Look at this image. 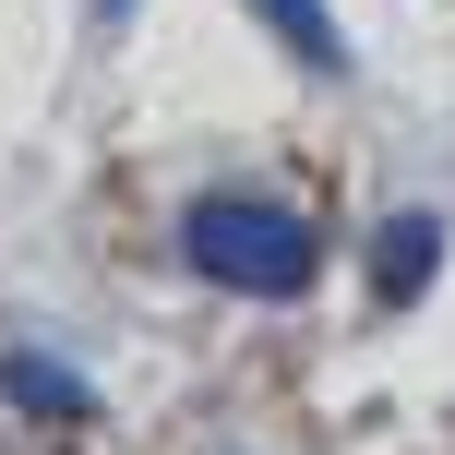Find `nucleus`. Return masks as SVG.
Wrapping results in <instances>:
<instances>
[{
    "label": "nucleus",
    "instance_id": "4",
    "mask_svg": "<svg viewBox=\"0 0 455 455\" xmlns=\"http://www.w3.org/2000/svg\"><path fill=\"white\" fill-rule=\"evenodd\" d=\"M12 395H24V408H48V419H72V408H84V384H72V371H48L36 347L12 360Z\"/></svg>",
    "mask_w": 455,
    "mask_h": 455
},
{
    "label": "nucleus",
    "instance_id": "3",
    "mask_svg": "<svg viewBox=\"0 0 455 455\" xmlns=\"http://www.w3.org/2000/svg\"><path fill=\"white\" fill-rule=\"evenodd\" d=\"M251 12L275 24V48H288V60H312V72H336V60H347V36L323 24V0H251Z\"/></svg>",
    "mask_w": 455,
    "mask_h": 455
},
{
    "label": "nucleus",
    "instance_id": "2",
    "mask_svg": "<svg viewBox=\"0 0 455 455\" xmlns=\"http://www.w3.org/2000/svg\"><path fill=\"white\" fill-rule=\"evenodd\" d=\"M432 264H443V216L408 204V216L384 228V251H371V299H384V312H408V299L432 288Z\"/></svg>",
    "mask_w": 455,
    "mask_h": 455
},
{
    "label": "nucleus",
    "instance_id": "1",
    "mask_svg": "<svg viewBox=\"0 0 455 455\" xmlns=\"http://www.w3.org/2000/svg\"><path fill=\"white\" fill-rule=\"evenodd\" d=\"M180 251H192V275L251 288V299H299V288H312V264H323L312 216L264 204V192H216V204H192V216H180Z\"/></svg>",
    "mask_w": 455,
    "mask_h": 455
}]
</instances>
